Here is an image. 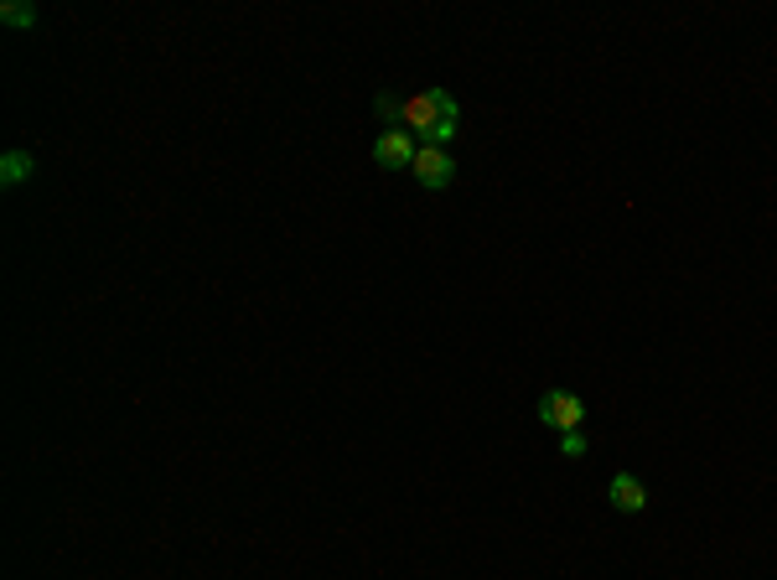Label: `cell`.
Segmentation results:
<instances>
[{"label":"cell","mask_w":777,"mask_h":580,"mask_svg":"<svg viewBox=\"0 0 777 580\" xmlns=\"http://www.w3.org/2000/svg\"><path fill=\"white\" fill-rule=\"evenodd\" d=\"M0 21H6V26H36V6L6 0V6H0Z\"/></svg>","instance_id":"cell-7"},{"label":"cell","mask_w":777,"mask_h":580,"mask_svg":"<svg viewBox=\"0 0 777 580\" xmlns=\"http://www.w3.org/2000/svg\"><path fill=\"white\" fill-rule=\"evenodd\" d=\"M32 171H36L32 151H6V155H0V182H6V187H21Z\"/></svg>","instance_id":"cell-6"},{"label":"cell","mask_w":777,"mask_h":580,"mask_svg":"<svg viewBox=\"0 0 777 580\" xmlns=\"http://www.w3.org/2000/svg\"><path fill=\"white\" fill-rule=\"evenodd\" d=\"M379 115L388 120V130H409L425 146H451L457 140V99L446 88H415L405 99L379 94Z\"/></svg>","instance_id":"cell-1"},{"label":"cell","mask_w":777,"mask_h":580,"mask_svg":"<svg viewBox=\"0 0 777 580\" xmlns=\"http://www.w3.org/2000/svg\"><path fill=\"white\" fill-rule=\"evenodd\" d=\"M415 155H421V140L409 136V130H384V136L373 140V161L384 171H409Z\"/></svg>","instance_id":"cell-4"},{"label":"cell","mask_w":777,"mask_h":580,"mask_svg":"<svg viewBox=\"0 0 777 580\" xmlns=\"http://www.w3.org/2000/svg\"><path fill=\"white\" fill-rule=\"evenodd\" d=\"M534 415H540V426H550V430H581V420H586V405H581V394H571V389H550V394H540V405H534Z\"/></svg>","instance_id":"cell-2"},{"label":"cell","mask_w":777,"mask_h":580,"mask_svg":"<svg viewBox=\"0 0 777 580\" xmlns=\"http://www.w3.org/2000/svg\"><path fill=\"white\" fill-rule=\"evenodd\" d=\"M607 503L617 513H642L648 508V487H642L632 472H611V482H607Z\"/></svg>","instance_id":"cell-5"},{"label":"cell","mask_w":777,"mask_h":580,"mask_svg":"<svg viewBox=\"0 0 777 580\" xmlns=\"http://www.w3.org/2000/svg\"><path fill=\"white\" fill-rule=\"evenodd\" d=\"M560 457H586V436H581V430H565V436H560Z\"/></svg>","instance_id":"cell-8"},{"label":"cell","mask_w":777,"mask_h":580,"mask_svg":"<svg viewBox=\"0 0 777 580\" xmlns=\"http://www.w3.org/2000/svg\"><path fill=\"white\" fill-rule=\"evenodd\" d=\"M409 176H415L425 192H446L451 182H457V161H451V151H446V146H421V155H415Z\"/></svg>","instance_id":"cell-3"}]
</instances>
